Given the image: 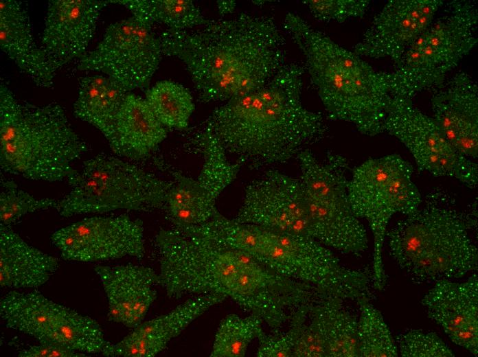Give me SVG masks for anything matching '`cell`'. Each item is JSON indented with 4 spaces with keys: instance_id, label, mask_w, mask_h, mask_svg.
Wrapping results in <instances>:
<instances>
[{
    "instance_id": "16",
    "label": "cell",
    "mask_w": 478,
    "mask_h": 357,
    "mask_svg": "<svg viewBox=\"0 0 478 357\" xmlns=\"http://www.w3.org/2000/svg\"><path fill=\"white\" fill-rule=\"evenodd\" d=\"M442 0H391L374 16L353 51L361 57L388 58L397 65L431 23Z\"/></svg>"
},
{
    "instance_id": "15",
    "label": "cell",
    "mask_w": 478,
    "mask_h": 357,
    "mask_svg": "<svg viewBox=\"0 0 478 357\" xmlns=\"http://www.w3.org/2000/svg\"><path fill=\"white\" fill-rule=\"evenodd\" d=\"M244 223L289 234L308 236V210L299 178L267 170L244 190L234 218Z\"/></svg>"
},
{
    "instance_id": "14",
    "label": "cell",
    "mask_w": 478,
    "mask_h": 357,
    "mask_svg": "<svg viewBox=\"0 0 478 357\" xmlns=\"http://www.w3.org/2000/svg\"><path fill=\"white\" fill-rule=\"evenodd\" d=\"M144 228L127 214L93 216L56 231L52 244L66 260L93 262L145 254Z\"/></svg>"
},
{
    "instance_id": "12",
    "label": "cell",
    "mask_w": 478,
    "mask_h": 357,
    "mask_svg": "<svg viewBox=\"0 0 478 357\" xmlns=\"http://www.w3.org/2000/svg\"><path fill=\"white\" fill-rule=\"evenodd\" d=\"M151 27L133 16L111 24L97 47L79 60L78 69L104 73L128 91L148 87L163 54Z\"/></svg>"
},
{
    "instance_id": "37",
    "label": "cell",
    "mask_w": 478,
    "mask_h": 357,
    "mask_svg": "<svg viewBox=\"0 0 478 357\" xmlns=\"http://www.w3.org/2000/svg\"><path fill=\"white\" fill-rule=\"evenodd\" d=\"M217 4L220 15L233 12L236 5L235 1H218Z\"/></svg>"
},
{
    "instance_id": "32",
    "label": "cell",
    "mask_w": 478,
    "mask_h": 357,
    "mask_svg": "<svg viewBox=\"0 0 478 357\" xmlns=\"http://www.w3.org/2000/svg\"><path fill=\"white\" fill-rule=\"evenodd\" d=\"M3 191L0 194L1 225L10 227L22 216L38 210L56 209L58 200L37 199L19 189L12 180L1 179Z\"/></svg>"
},
{
    "instance_id": "35",
    "label": "cell",
    "mask_w": 478,
    "mask_h": 357,
    "mask_svg": "<svg viewBox=\"0 0 478 357\" xmlns=\"http://www.w3.org/2000/svg\"><path fill=\"white\" fill-rule=\"evenodd\" d=\"M303 3L319 21L342 23L362 17L370 3L367 0H307Z\"/></svg>"
},
{
    "instance_id": "24",
    "label": "cell",
    "mask_w": 478,
    "mask_h": 357,
    "mask_svg": "<svg viewBox=\"0 0 478 357\" xmlns=\"http://www.w3.org/2000/svg\"><path fill=\"white\" fill-rule=\"evenodd\" d=\"M104 136L115 154L140 160L165 139L167 130L145 99L128 93Z\"/></svg>"
},
{
    "instance_id": "11",
    "label": "cell",
    "mask_w": 478,
    "mask_h": 357,
    "mask_svg": "<svg viewBox=\"0 0 478 357\" xmlns=\"http://www.w3.org/2000/svg\"><path fill=\"white\" fill-rule=\"evenodd\" d=\"M203 163L196 179L162 163L174 178L163 211L173 228L197 226L209 221L218 211L217 199L236 178L242 163L231 162L211 129L205 126L194 139Z\"/></svg>"
},
{
    "instance_id": "7",
    "label": "cell",
    "mask_w": 478,
    "mask_h": 357,
    "mask_svg": "<svg viewBox=\"0 0 478 357\" xmlns=\"http://www.w3.org/2000/svg\"><path fill=\"white\" fill-rule=\"evenodd\" d=\"M477 24L475 1L447 3L407 49L395 70L387 73L391 95L412 100L424 91L440 87L477 44Z\"/></svg>"
},
{
    "instance_id": "29",
    "label": "cell",
    "mask_w": 478,
    "mask_h": 357,
    "mask_svg": "<svg viewBox=\"0 0 478 357\" xmlns=\"http://www.w3.org/2000/svg\"><path fill=\"white\" fill-rule=\"evenodd\" d=\"M158 120L167 128H187L194 104L181 84L163 80L146 91L145 99Z\"/></svg>"
},
{
    "instance_id": "34",
    "label": "cell",
    "mask_w": 478,
    "mask_h": 357,
    "mask_svg": "<svg viewBox=\"0 0 478 357\" xmlns=\"http://www.w3.org/2000/svg\"><path fill=\"white\" fill-rule=\"evenodd\" d=\"M402 357H453L454 352L434 332L410 330L398 338Z\"/></svg>"
},
{
    "instance_id": "8",
    "label": "cell",
    "mask_w": 478,
    "mask_h": 357,
    "mask_svg": "<svg viewBox=\"0 0 478 357\" xmlns=\"http://www.w3.org/2000/svg\"><path fill=\"white\" fill-rule=\"evenodd\" d=\"M413 166L398 154L371 158L355 167L348 184L350 206L368 223L374 240L372 282L383 290L387 281L383 251L387 227L397 214L404 216L420 206L421 194L413 181Z\"/></svg>"
},
{
    "instance_id": "2",
    "label": "cell",
    "mask_w": 478,
    "mask_h": 357,
    "mask_svg": "<svg viewBox=\"0 0 478 357\" xmlns=\"http://www.w3.org/2000/svg\"><path fill=\"white\" fill-rule=\"evenodd\" d=\"M305 68L286 63L264 86L216 108L206 125L227 154L253 168L283 163L323 139V115L301 101Z\"/></svg>"
},
{
    "instance_id": "6",
    "label": "cell",
    "mask_w": 478,
    "mask_h": 357,
    "mask_svg": "<svg viewBox=\"0 0 478 357\" xmlns=\"http://www.w3.org/2000/svg\"><path fill=\"white\" fill-rule=\"evenodd\" d=\"M0 165L4 172L32 180H67L72 164L87 151L62 108L36 106L19 100L0 85Z\"/></svg>"
},
{
    "instance_id": "3",
    "label": "cell",
    "mask_w": 478,
    "mask_h": 357,
    "mask_svg": "<svg viewBox=\"0 0 478 357\" xmlns=\"http://www.w3.org/2000/svg\"><path fill=\"white\" fill-rule=\"evenodd\" d=\"M284 29L302 54L305 70L329 116L365 135L383 133L391 98L387 72L376 71L298 14L288 12Z\"/></svg>"
},
{
    "instance_id": "1",
    "label": "cell",
    "mask_w": 478,
    "mask_h": 357,
    "mask_svg": "<svg viewBox=\"0 0 478 357\" xmlns=\"http://www.w3.org/2000/svg\"><path fill=\"white\" fill-rule=\"evenodd\" d=\"M159 39L163 54L184 62L204 102L259 89L286 64V40L271 16L240 13L192 31L168 28Z\"/></svg>"
},
{
    "instance_id": "19",
    "label": "cell",
    "mask_w": 478,
    "mask_h": 357,
    "mask_svg": "<svg viewBox=\"0 0 478 357\" xmlns=\"http://www.w3.org/2000/svg\"><path fill=\"white\" fill-rule=\"evenodd\" d=\"M433 119L446 140L471 159L478 154V87L468 73L459 71L433 90Z\"/></svg>"
},
{
    "instance_id": "17",
    "label": "cell",
    "mask_w": 478,
    "mask_h": 357,
    "mask_svg": "<svg viewBox=\"0 0 478 357\" xmlns=\"http://www.w3.org/2000/svg\"><path fill=\"white\" fill-rule=\"evenodd\" d=\"M109 1L52 0L41 47L56 70L86 53L102 10Z\"/></svg>"
},
{
    "instance_id": "33",
    "label": "cell",
    "mask_w": 478,
    "mask_h": 357,
    "mask_svg": "<svg viewBox=\"0 0 478 357\" xmlns=\"http://www.w3.org/2000/svg\"><path fill=\"white\" fill-rule=\"evenodd\" d=\"M310 303L302 305L293 312L287 331L282 332L278 330L272 331L271 334L264 332L258 338L259 345L256 356L293 357V349L307 320Z\"/></svg>"
},
{
    "instance_id": "31",
    "label": "cell",
    "mask_w": 478,
    "mask_h": 357,
    "mask_svg": "<svg viewBox=\"0 0 478 357\" xmlns=\"http://www.w3.org/2000/svg\"><path fill=\"white\" fill-rule=\"evenodd\" d=\"M357 302L358 343L361 357H396L398 347L380 312L369 301Z\"/></svg>"
},
{
    "instance_id": "9",
    "label": "cell",
    "mask_w": 478,
    "mask_h": 357,
    "mask_svg": "<svg viewBox=\"0 0 478 357\" xmlns=\"http://www.w3.org/2000/svg\"><path fill=\"white\" fill-rule=\"evenodd\" d=\"M67 181L71 190L56 209L63 217L116 209L163 210L173 183L104 154L84 161L82 170Z\"/></svg>"
},
{
    "instance_id": "18",
    "label": "cell",
    "mask_w": 478,
    "mask_h": 357,
    "mask_svg": "<svg viewBox=\"0 0 478 357\" xmlns=\"http://www.w3.org/2000/svg\"><path fill=\"white\" fill-rule=\"evenodd\" d=\"M343 299L326 296L311 303L293 357H358V318Z\"/></svg>"
},
{
    "instance_id": "10",
    "label": "cell",
    "mask_w": 478,
    "mask_h": 357,
    "mask_svg": "<svg viewBox=\"0 0 478 357\" xmlns=\"http://www.w3.org/2000/svg\"><path fill=\"white\" fill-rule=\"evenodd\" d=\"M309 214L310 237L328 248L358 255L368 246L366 230L350 204L349 162L329 152L324 161L308 148L296 157Z\"/></svg>"
},
{
    "instance_id": "25",
    "label": "cell",
    "mask_w": 478,
    "mask_h": 357,
    "mask_svg": "<svg viewBox=\"0 0 478 357\" xmlns=\"http://www.w3.org/2000/svg\"><path fill=\"white\" fill-rule=\"evenodd\" d=\"M58 260L25 242L10 227H0L1 287L34 288L47 282Z\"/></svg>"
},
{
    "instance_id": "26",
    "label": "cell",
    "mask_w": 478,
    "mask_h": 357,
    "mask_svg": "<svg viewBox=\"0 0 478 357\" xmlns=\"http://www.w3.org/2000/svg\"><path fill=\"white\" fill-rule=\"evenodd\" d=\"M62 306L38 291L14 290L1 299L0 314L8 327L45 343L58 322Z\"/></svg>"
},
{
    "instance_id": "28",
    "label": "cell",
    "mask_w": 478,
    "mask_h": 357,
    "mask_svg": "<svg viewBox=\"0 0 478 357\" xmlns=\"http://www.w3.org/2000/svg\"><path fill=\"white\" fill-rule=\"evenodd\" d=\"M126 7L133 16L152 25L162 23L172 30H188L207 24L200 9L190 0L109 1Z\"/></svg>"
},
{
    "instance_id": "30",
    "label": "cell",
    "mask_w": 478,
    "mask_h": 357,
    "mask_svg": "<svg viewBox=\"0 0 478 357\" xmlns=\"http://www.w3.org/2000/svg\"><path fill=\"white\" fill-rule=\"evenodd\" d=\"M262 323V319L253 314L245 317L235 314L226 316L219 323L209 356H244L249 344L264 332Z\"/></svg>"
},
{
    "instance_id": "5",
    "label": "cell",
    "mask_w": 478,
    "mask_h": 357,
    "mask_svg": "<svg viewBox=\"0 0 478 357\" xmlns=\"http://www.w3.org/2000/svg\"><path fill=\"white\" fill-rule=\"evenodd\" d=\"M453 200L436 189L387 230L391 256L415 282L457 279L477 269L478 251L470 235L476 217Z\"/></svg>"
},
{
    "instance_id": "36",
    "label": "cell",
    "mask_w": 478,
    "mask_h": 357,
    "mask_svg": "<svg viewBox=\"0 0 478 357\" xmlns=\"http://www.w3.org/2000/svg\"><path fill=\"white\" fill-rule=\"evenodd\" d=\"M20 357H86V354L76 352L59 345L41 343L21 350Z\"/></svg>"
},
{
    "instance_id": "23",
    "label": "cell",
    "mask_w": 478,
    "mask_h": 357,
    "mask_svg": "<svg viewBox=\"0 0 478 357\" xmlns=\"http://www.w3.org/2000/svg\"><path fill=\"white\" fill-rule=\"evenodd\" d=\"M0 47L34 84L52 87L56 70L34 41L28 13L20 1H0Z\"/></svg>"
},
{
    "instance_id": "22",
    "label": "cell",
    "mask_w": 478,
    "mask_h": 357,
    "mask_svg": "<svg viewBox=\"0 0 478 357\" xmlns=\"http://www.w3.org/2000/svg\"><path fill=\"white\" fill-rule=\"evenodd\" d=\"M95 271L109 304V320L134 328L144 319L157 298L159 275L152 268L132 264L96 266Z\"/></svg>"
},
{
    "instance_id": "20",
    "label": "cell",
    "mask_w": 478,
    "mask_h": 357,
    "mask_svg": "<svg viewBox=\"0 0 478 357\" xmlns=\"http://www.w3.org/2000/svg\"><path fill=\"white\" fill-rule=\"evenodd\" d=\"M421 303L428 316L438 324L452 342L474 356L478 354V277L465 281H435Z\"/></svg>"
},
{
    "instance_id": "13",
    "label": "cell",
    "mask_w": 478,
    "mask_h": 357,
    "mask_svg": "<svg viewBox=\"0 0 478 357\" xmlns=\"http://www.w3.org/2000/svg\"><path fill=\"white\" fill-rule=\"evenodd\" d=\"M383 130L405 146L421 170L454 178L470 189L476 188L477 164L457 151L433 118L416 107L411 100L391 96Z\"/></svg>"
},
{
    "instance_id": "21",
    "label": "cell",
    "mask_w": 478,
    "mask_h": 357,
    "mask_svg": "<svg viewBox=\"0 0 478 357\" xmlns=\"http://www.w3.org/2000/svg\"><path fill=\"white\" fill-rule=\"evenodd\" d=\"M227 299L218 294L189 299L167 314L141 322L120 342L108 341L102 354L108 357L155 356L195 319Z\"/></svg>"
},
{
    "instance_id": "4",
    "label": "cell",
    "mask_w": 478,
    "mask_h": 357,
    "mask_svg": "<svg viewBox=\"0 0 478 357\" xmlns=\"http://www.w3.org/2000/svg\"><path fill=\"white\" fill-rule=\"evenodd\" d=\"M203 232L325 296L356 302L371 299L372 272L343 266L330 248L311 238L229 219L220 212L204 224Z\"/></svg>"
},
{
    "instance_id": "27",
    "label": "cell",
    "mask_w": 478,
    "mask_h": 357,
    "mask_svg": "<svg viewBox=\"0 0 478 357\" xmlns=\"http://www.w3.org/2000/svg\"><path fill=\"white\" fill-rule=\"evenodd\" d=\"M127 94L128 91L120 83L106 76L80 78L74 115L104 135Z\"/></svg>"
}]
</instances>
